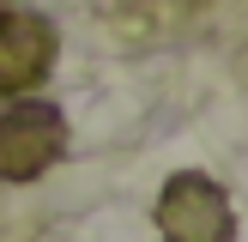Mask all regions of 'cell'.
<instances>
[{
  "instance_id": "6da1fadb",
  "label": "cell",
  "mask_w": 248,
  "mask_h": 242,
  "mask_svg": "<svg viewBox=\"0 0 248 242\" xmlns=\"http://www.w3.org/2000/svg\"><path fill=\"white\" fill-rule=\"evenodd\" d=\"M157 230L164 242H230L236 236V212H230V194L218 188L212 176H182L164 182L157 194Z\"/></svg>"
},
{
  "instance_id": "7a4b0ae2",
  "label": "cell",
  "mask_w": 248,
  "mask_h": 242,
  "mask_svg": "<svg viewBox=\"0 0 248 242\" xmlns=\"http://www.w3.org/2000/svg\"><path fill=\"white\" fill-rule=\"evenodd\" d=\"M67 151V115L55 103H18L0 115V182H36Z\"/></svg>"
},
{
  "instance_id": "3957f363",
  "label": "cell",
  "mask_w": 248,
  "mask_h": 242,
  "mask_svg": "<svg viewBox=\"0 0 248 242\" xmlns=\"http://www.w3.org/2000/svg\"><path fill=\"white\" fill-rule=\"evenodd\" d=\"M55 24L43 12H0V97H24L55 67Z\"/></svg>"
},
{
  "instance_id": "277c9868",
  "label": "cell",
  "mask_w": 248,
  "mask_h": 242,
  "mask_svg": "<svg viewBox=\"0 0 248 242\" xmlns=\"http://www.w3.org/2000/svg\"><path fill=\"white\" fill-rule=\"evenodd\" d=\"M6 6H12V0H0V12H6Z\"/></svg>"
}]
</instances>
